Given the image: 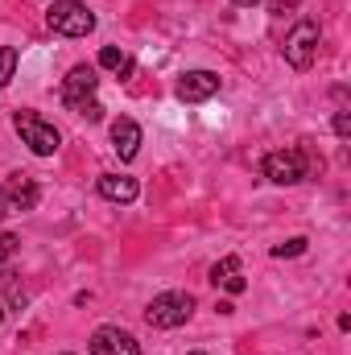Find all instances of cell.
<instances>
[{
  "instance_id": "cell-8",
  "label": "cell",
  "mask_w": 351,
  "mask_h": 355,
  "mask_svg": "<svg viewBox=\"0 0 351 355\" xmlns=\"http://www.w3.org/2000/svg\"><path fill=\"white\" fill-rule=\"evenodd\" d=\"M219 91V75L215 71H186L182 79H178V99L182 103H203V99H211Z\"/></svg>"
},
{
  "instance_id": "cell-2",
  "label": "cell",
  "mask_w": 351,
  "mask_h": 355,
  "mask_svg": "<svg viewBox=\"0 0 351 355\" xmlns=\"http://www.w3.org/2000/svg\"><path fill=\"white\" fill-rule=\"evenodd\" d=\"M194 314V297L182 293V289H170V293H157L149 306H145V322L157 327V331H174L186 318Z\"/></svg>"
},
{
  "instance_id": "cell-19",
  "label": "cell",
  "mask_w": 351,
  "mask_h": 355,
  "mask_svg": "<svg viewBox=\"0 0 351 355\" xmlns=\"http://www.w3.org/2000/svg\"><path fill=\"white\" fill-rule=\"evenodd\" d=\"M4 215H12V211H8V198H4V186H0V219Z\"/></svg>"
},
{
  "instance_id": "cell-22",
  "label": "cell",
  "mask_w": 351,
  "mask_h": 355,
  "mask_svg": "<svg viewBox=\"0 0 351 355\" xmlns=\"http://www.w3.org/2000/svg\"><path fill=\"white\" fill-rule=\"evenodd\" d=\"M190 355H203V352H190Z\"/></svg>"
},
{
  "instance_id": "cell-3",
  "label": "cell",
  "mask_w": 351,
  "mask_h": 355,
  "mask_svg": "<svg viewBox=\"0 0 351 355\" xmlns=\"http://www.w3.org/2000/svg\"><path fill=\"white\" fill-rule=\"evenodd\" d=\"M12 124H17L21 141H25L37 157H54V153H58L62 137H58V128H54V124H46L37 112H17V116H12Z\"/></svg>"
},
{
  "instance_id": "cell-21",
  "label": "cell",
  "mask_w": 351,
  "mask_h": 355,
  "mask_svg": "<svg viewBox=\"0 0 351 355\" xmlns=\"http://www.w3.org/2000/svg\"><path fill=\"white\" fill-rule=\"evenodd\" d=\"M0 322H4V306H0Z\"/></svg>"
},
{
  "instance_id": "cell-20",
  "label": "cell",
  "mask_w": 351,
  "mask_h": 355,
  "mask_svg": "<svg viewBox=\"0 0 351 355\" xmlns=\"http://www.w3.org/2000/svg\"><path fill=\"white\" fill-rule=\"evenodd\" d=\"M232 4H257V0H232Z\"/></svg>"
},
{
  "instance_id": "cell-17",
  "label": "cell",
  "mask_w": 351,
  "mask_h": 355,
  "mask_svg": "<svg viewBox=\"0 0 351 355\" xmlns=\"http://www.w3.org/2000/svg\"><path fill=\"white\" fill-rule=\"evenodd\" d=\"M12 252H17V236H8V232H4V236H0V265H4Z\"/></svg>"
},
{
  "instance_id": "cell-7",
  "label": "cell",
  "mask_w": 351,
  "mask_h": 355,
  "mask_svg": "<svg viewBox=\"0 0 351 355\" xmlns=\"http://www.w3.org/2000/svg\"><path fill=\"white\" fill-rule=\"evenodd\" d=\"M91 355H141V343L120 327H99L91 335Z\"/></svg>"
},
{
  "instance_id": "cell-16",
  "label": "cell",
  "mask_w": 351,
  "mask_h": 355,
  "mask_svg": "<svg viewBox=\"0 0 351 355\" xmlns=\"http://www.w3.org/2000/svg\"><path fill=\"white\" fill-rule=\"evenodd\" d=\"M232 272H240V261H236V257H228V261H219V265L211 268V281L219 285V281H228Z\"/></svg>"
},
{
  "instance_id": "cell-11",
  "label": "cell",
  "mask_w": 351,
  "mask_h": 355,
  "mask_svg": "<svg viewBox=\"0 0 351 355\" xmlns=\"http://www.w3.org/2000/svg\"><path fill=\"white\" fill-rule=\"evenodd\" d=\"M99 194L108 202H132L141 194V186H137V178H128V174H103L99 178Z\"/></svg>"
},
{
  "instance_id": "cell-18",
  "label": "cell",
  "mask_w": 351,
  "mask_h": 355,
  "mask_svg": "<svg viewBox=\"0 0 351 355\" xmlns=\"http://www.w3.org/2000/svg\"><path fill=\"white\" fill-rule=\"evenodd\" d=\"M335 132H339L343 141L351 137V116H348V112H335Z\"/></svg>"
},
{
  "instance_id": "cell-23",
  "label": "cell",
  "mask_w": 351,
  "mask_h": 355,
  "mask_svg": "<svg viewBox=\"0 0 351 355\" xmlns=\"http://www.w3.org/2000/svg\"><path fill=\"white\" fill-rule=\"evenodd\" d=\"M62 355H75V352H62Z\"/></svg>"
},
{
  "instance_id": "cell-1",
  "label": "cell",
  "mask_w": 351,
  "mask_h": 355,
  "mask_svg": "<svg viewBox=\"0 0 351 355\" xmlns=\"http://www.w3.org/2000/svg\"><path fill=\"white\" fill-rule=\"evenodd\" d=\"M46 25L62 37H87L95 29V12H91L83 0H54L46 8Z\"/></svg>"
},
{
  "instance_id": "cell-5",
  "label": "cell",
  "mask_w": 351,
  "mask_h": 355,
  "mask_svg": "<svg viewBox=\"0 0 351 355\" xmlns=\"http://www.w3.org/2000/svg\"><path fill=\"white\" fill-rule=\"evenodd\" d=\"M306 170H310V162H306L302 149H277V153L264 157V178L277 182V186H293V182H302Z\"/></svg>"
},
{
  "instance_id": "cell-6",
  "label": "cell",
  "mask_w": 351,
  "mask_h": 355,
  "mask_svg": "<svg viewBox=\"0 0 351 355\" xmlns=\"http://www.w3.org/2000/svg\"><path fill=\"white\" fill-rule=\"evenodd\" d=\"M95 87H99L95 67L79 62V67H71V75L62 79V103H67V107H75V103H83V99H95Z\"/></svg>"
},
{
  "instance_id": "cell-13",
  "label": "cell",
  "mask_w": 351,
  "mask_h": 355,
  "mask_svg": "<svg viewBox=\"0 0 351 355\" xmlns=\"http://www.w3.org/2000/svg\"><path fill=\"white\" fill-rule=\"evenodd\" d=\"M12 71H17V50L12 46H0V87L12 83Z\"/></svg>"
},
{
  "instance_id": "cell-4",
  "label": "cell",
  "mask_w": 351,
  "mask_h": 355,
  "mask_svg": "<svg viewBox=\"0 0 351 355\" xmlns=\"http://www.w3.org/2000/svg\"><path fill=\"white\" fill-rule=\"evenodd\" d=\"M281 54H285V62H289L293 71H310V62H314V54H318V25H314V21H298V25L285 33Z\"/></svg>"
},
{
  "instance_id": "cell-9",
  "label": "cell",
  "mask_w": 351,
  "mask_h": 355,
  "mask_svg": "<svg viewBox=\"0 0 351 355\" xmlns=\"http://www.w3.org/2000/svg\"><path fill=\"white\" fill-rule=\"evenodd\" d=\"M4 198H8V211H33L37 198H42V186L29 174H8L4 182Z\"/></svg>"
},
{
  "instance_id": "cell-10",
  "label": "cell",
  "mask_w": 351,
  "mask_h": 355,
  "mask_svg": "<svg viewBox=\"0 0 351 355\" xmlns=\"http://www.w3.org/2000/svg\"><path fill=\"white\" fill-rule=\"evenodd\" d=\"M112 149L120 153V162H132L141 153V128H137V120H128V116L112 120Z\"/></svg>"
},
{
  "instance_id": "cell-15",
  "label": "cell",
  "mask_w": 351,
  "mask_h": 355,
  "mask_svg": "<svg viewBox=\"0 0 351 355\" xmlns=\"http://www.w3.org/2000/svg\"><path fill=\"white\" fill-rule=\"evenodd\" d=\"M71 112H75V116H83V120H91V124H95V120H103V107H99L95 99H83V103H75Z\"/></svg>"
},
{
  "instance_id": "cell-12",
  "label": "cell",
  "mask_w": 351,
  "mask_h": 355,
  "mask_svg": "<svg viewBox=\"0 0 351 355\" xmlns=\"http://www.w3.org/2000/svg\"><path fill=\"white\" fill-rule=\"evenodd\" d=\"M99 67H108V71H132V62H128L116 46H103V50H99Z\"/></svg>"
},
{
  "instance_id": "cell-14",
  "label": "cell",
  "mask_w": 351,
  "mask_h": 355,
  "mask_svg": "<svg viewBox=\"0 0 351 355\" xmlns=\"http://www.w3.org/2000/svg\"><path fill=\"white\" fill-rule=\"evenodd\" d=\"M302 252H306V240H302V236H293V240H285V244H277V248H273V257H277V261H285V257H302Z\"/></svg>"
}]
</instances>
